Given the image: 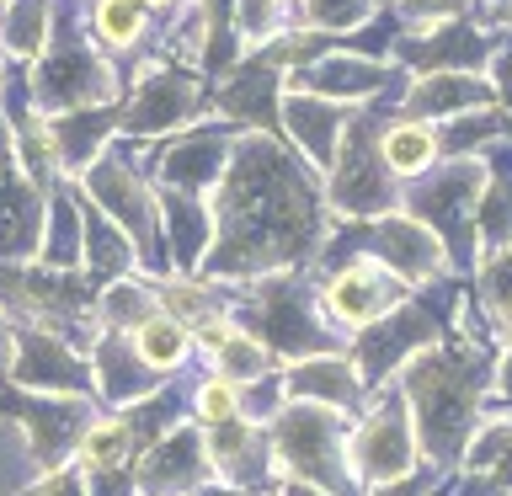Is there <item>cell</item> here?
Returning <instances> with one entry per match:
<instances>
[{"label": "cell", "mask_w": 512, "mask_h": 496, "mask_svg": "<svg viewBox=\"0 0 512 496\" xmlns=\"http://www.w3.org/2000/svg\"><path fill=\"white\" fill-rule=\"evenodd\" d=\"M480 384H486V358L475 347H427L411 358L406 400L416 406V432L432 459H454L470 443Z\"/></svg>", "instance_id": "obj_1"}, {"label": "cell", "mask_w": 512, "mask_h": 496, "mask_svg": "<svg viewBox=\"0 0 512 496\" xmlns=\"http://www.w3.org/2000/svg\"><path fill=\"white\" fill-rule=\"evenodd\" d=\"M278 454L288 459L304 486H326L342 491L347 470H342V422H336L331 406H315V400H299L294 411H283L278 422Z\"/></svg>", "instance_id": "obj_2"}, {"label": "cell", "mask_w": 512, "mask_h": 496, "mask_svg": "<svg viewBox=\"0 0 512 496\" xmlns=\"http://www.w3.org/2000/svg\"><path fill=\"white\" fill-rule=\"evenodd\" d=\"M411 454H416V432L406 422V406H400V395H384V406L368 411V422L352 438V470L374 486H390V480L411 475L416 464Z\"/></svg>", "instance_id": "obj_3"}, {"label": "cell", "mask_w": 512, "mask_h": 496, "mask_svg": "<svg viewBox=\"0 0 512 496\" xmlns=\"http://www.w3.org/2000/svg\"><path fill=\"white\" fill-rule=\"evenodd\" d=\"M336 182H331V198L336 208L347 214H368V208H390V171L379 160V134H368L358 118H347V134L336 144Z\"/></svg>", "instance_id": "obj_4"}, {"label": "cell", "mask_w": 512, "mask_h": 496, "mask_svg": "<svg viewBox=\"0 0 512 496\" xmlns=\"http://www.w3.org/2000/svg\"><path fill=\"white\" fill-rule=\"evenodd\" d=\"M326 304L342 326H379L390 310L406 304V283L374 256H358L326 283Z\"/></svg>", "instance_id": "obj_5"}, {"label": "cell", "mask_w": 512, "mask_h": 496, "mask_svg": "<svg viewBox=\"0 0 512 496\" xmlns=\"http://www.w3.org/2000/svg\"><path fill=\"white\" fill-rule=\"evenodd\" d=\"M480 192H486V171L475 160H459V166L438 171L422 192H411V219L438 224V230L454 240V251L464 256V240H470V219L480 208Z\"/></svg>", "instance_id": "obj_6"}, {"label": "cell", "mask_w": 512, "mask_h": 496, "mask_svg": "<svg viewBox=\"0 0 512 496\" xmlns=\"http://www.w3.org/2000/svg\"><path fill=\"white\" fill-rule=\"evenodd\" d=\"M368 256L390 267L400 283H416V278H427V272L443 267V251H438V240H432V230L411 214L384 219L374 230V240H368Z\"/></svg>", "instance_id": "obj_7"}, {"label": "cell", "mask_w": 512, "mask_h": 496, "mask_svg": "<svg viewBox=\"0 0 512 496\" xmlns=\"http://www.w3.org/2000/svg\"><path fill=\"white\" fill-rule=\"evenodd\" d=\"M443 155L438 144V128L422 123V118H395L379 128V160L390 176H416V171H432V160Z\"/></svg>", "instance_id": "obj_8"}, {"label": "cell", "mask_w": 512, "mask_h": 496, "mask_svg": "<svg viewBox=\"0 0 512 496\" xmlns=\"http://www.w3.org/2000/svg\"><path fill=\"white\" fill-rule=\"evenodd\" d=\"M288 123H294L299 150L310 155L315 166H331L336 144H342V134H347V112L315 102V96H294V102H288Z\"/></svg>", "instance_id": "obj_9"}, {"label": "cell", "mask_w": 512, "mask_h": 496, "mask_svg": "<svg viewBox=\"0 0 512 496\" xmlns=\"http://www.w3.org/2000/svg\"><path fill=\"white\" fill-rule=\"evenodd\" d=\"M470 102H491V91L480 86V80H470V75H422L411 86V96H406V118H454V112H464Z\"/></svg>", "instance_id": "obj_10"}, {"label": "cell", "mask_w": 512, "mask_h": 496, "mask_svg": "<svg viewBox=\"0 0 512 496\" xmlns=\"http://www.w3.org/2000/svg\"><path fill=\"white\" fill-rule=\"evenodd\" d=\"M288 384H294L299 400H320V406H331V411H342V406L358 400V368H347V363H336V358L299 363Z\"/></svg>", "instance_id": "obj_11"}, {"label": "cell", "mask_w": 512, "mask_h": 496, "mask_svg": "<svg viewBox=\"0 0 512 496\" xmlns=\"http://www.w3.org/2000/svg\"><path fill=\"white\" fill-rule=\"evenodd\" d=\"M192 112V80H182V75H150L144 80V96L134 102V128H160V123H182Z\"/></svg>", "instance_id": "obj_12"}, {"label": "cell", "mask_w": 512, "mask_h": 496, "mask_svg": "<svg viewBox=\"0 0 512 496\" xmlns=\"http://www.w3.org/2000/svg\"><path fill=\"white\" fill-rule=\"evenodd\" d=\"M192 347V331L171 315H150L144 326H134V352L144 368H176Z\"/></svg>", "instance_id": "obj_13"}, {"label": "cell", "mask_w": 512, "mask_h": 496, "mask_svg": "<svg viewBox=\"0 0 512 496\" xmlns=\"http://www.w3.org/2000/svg\"><path fill=\"white\" fill-rule=\"evenodd\" d=\"M128 454H134V427L118 422V416H107V422L86 427V438H80V464H86L91 475L123 470Z\"/></svg>", "instance_id": "obj_14"}, {"label": "cell", "mask_w": 512, "mask_h": 496, "mask_svg": "<svg viewBox=\"0 0 512 496\" xmlns=\"http://www.w3.org/2000/svg\"><path fill=\"white\" fill-rule=\"evenodd\" d=\"M304 80H310V86L315 91H336V96H368V91H379L384 86V70H379V64H368V59H331V64H315V70L310 75H304Z\"/></svg>", "instance_id": "obj_15"}, {"label": "cell", "mask_w": 512, "mask_h": 496, "mask_svg": "<svg viewBox=\"0 0 512 496\" xmlns=\"http://www.w3.org/2000/svg\"><path fill=\"white\" fill-rule=\"evenodd\" d=\"M214 358H219V374L230 379V384L262 379V374H267V363H272V358H267V347L256 342L251 331H240V326H235V336H230V342H224V347L214 352Z\"/></svg>", "instance_id": "obj_16"}, {"label": "cell", "mask_w": 512, "mask_h": 496, "mask_svg": "<svg viewBox=\"0 0 512 496\" xmlns=\"http://www.w3.org/2000/svg\"><path fill=\"white\" fill-rule=\"evenodd\" d=\"M96 32H102L107 43H139V32H144V6L139 0H96Z\"/></svg>", "instance_id": "obj_17"}, {"label": "cell", "mask_w": 512, "mask_h": 496, "mask_svg": "<svg viewBox=\"0 0 512 496\" xmlns=\"http://www.w3.org/2000/svg\"><path fill=\"white\" fill-rule=\"evenodd\" d=\"M43 27H48V6L43 0H16L11 6V22H6V32H11V48L16 54H38L43 48Z\"/></svg>", "instance_id": "obj_18"}, {"label": "cell", "mask_w": 512, "mask_h": 496, "mask_svg": "<svg viewBox=\"0 0 512 496\" xmlns=\"http://www.w3.org/2000/svg\"><path fill=\"white\" fill-rule=\"evenodd\" d=\"M198 416H203L208 427L235 422V416H240V384H230L224 374L203 379V384H198Z\"/></svg>", "instance_id": "obj_19"}, {"label": "cell", "mask_w": 512, "mask_h": 496, "mask_svg": "<svg viewBox=\"0 0 512 496\" xmlns=\"http://www.w3.org/2000/svg\"><path fill=\"white\" fill-rule=\"evenodd\" d=\"M379 0H304V11H310V22L320 32H342V27H358L363 16H374Z\"/></svg>", "instance_id": "obj_20"}, {"label": "cell", "mask_w": 512, "mask_h": 496, "mask_svg": "<svg viewBox=\"0 0 512 496\" xmlns=\"http://www.w3.org/2000/svg\"><path fill=\"white\" fill-rule=\"evenodd\" d=\"M486 304L491 310H507L512 304V246H502L496 262L486 267Z\"/></svg>", "instance_id": "obj_21"}, {"label": "cell", "mask_w": 512, "mask_h": 496, "mask_svg": "<svg viewBox=\"0 0 512 496\" xmlns=\"http://www.w3.org/2000/svg\"><path fill=\"white\" fill-rule=\"evenodd\" d=\"M379 496H427V480H406V475H400V480H390Z\"/></svg>", "instance_id": "obj_22"}, {"label": "cell", "mask_w": 512, "mask_h": 496, "mask_svg": "<svg viewBox=\"0 0 512 496\" xmlns=\"http://www.w3.org/2000/svg\"><path fill=\"white\" fill-rule=\"evenodd\" d=\"M406 11H427V16H438V11H459V0H406Z\"/></svg>", "instance_id": "obj_23"}, {"label": "cell", "mask_w": 512, "mask_h": 496, "mask_svg": "<svg viewBox=\"0 0 512 496\" xmlns=\"http://www.w3.org/2000/svg\"><path fill=\"white\" fill-rule=\"evenodd\" d=\"M11 363V326H6V315H0V368Z\"/></svg>", "instance_id": "obj_24"}, {"label": "cell", "mask_w": 512, "mask_h": 496, "mask_svg": "<svg viewBox=\"0 0 512 496\" xmlns=\"http://www.w3.org/2000/svg\"><path fill=\"white\" fill-rule=\"evenodd\" d=\"M139 6H144V11H171L176 0H139Z\"/></svg>", "instance_id": "obj_25"}, {"label": "cell", "mask_w": 512, "mask_h": 496, "mask_svg": "<svg viewBox=\"0 0 512 496\" xmlns=\"http://www.w3.org/2000/svg\"><path fill=\"white\" fill-rule=\"evenodd\" d=\"M502 395L512 400V358H507V368H502Z\"/></svg>", "instance_id": "obj_26"}]
</instances>
